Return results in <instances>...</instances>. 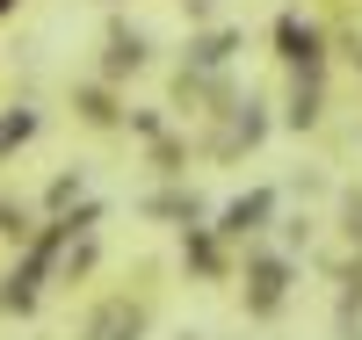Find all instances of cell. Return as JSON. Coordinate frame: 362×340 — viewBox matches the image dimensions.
Listing matches in <instances>:
<instances>
[]
</instances>
